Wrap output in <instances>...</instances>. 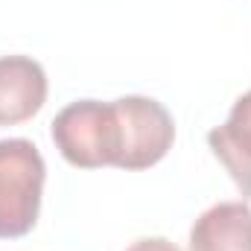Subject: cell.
<instances>
[{
	"label": "cell",
	"instance_id": "cell-3",
	"mask_svg": "<svg viewBox=\"0 0 251 251\" xmlns=\"http://www.w3.org/2000/svg\"><path fill=\"white\" fill-rule=\"evenodd\" d=\"M117 117H120V161L117 170H146L155 167L176 140L173 114L149 97H123L114 100Z\"/></svg>",
	"mask_w": 251,
	"mask_h": 251
},
{
	"label": "cell",
	"instance_id": "cell-4",
	"mask_svg": "<svg viewBox=\"0 0 251 251\" xmlns=\"http://www.w3.org/2000/svg\"><path fill=\"white\" fill-rule=\"evenodd\" d=\"M47 100V73L29 56L0 59V126L32 120Z\"/></svg>",
	"mask_w": 251,
	"mask_h": 251
},
{
	"label": "cell",
	"instance_id": "cell-7",
	"mask_svg": "<svg viewBox=\"0 0 251 251\" xmlns=\"http://www.w3.org/2000/svg\"><path fill=\"white\" fill-rule=\"evenodd\" d=\"M126 251H181L178 246H173L170 240H164V237H146V240H137V243H131Z\"/></svg>",
	"mask_w": 251,
	"mask_h": 251
},
{
	"label": "cell",
	"instance_id": "cell-6",
	"mask_svg": "<svg viewBox=\"0 0 251 251\" xmlns=\"http://www.w3.org/2000/svg\"><path fill=\"white\" fill-rule=\"evenodd\" d=\"M190 251H251V207L219 201L190 228Z\"/></svg>",
	"mask_w": 251,
	"mask_h": 251
},
{
	"label": "cell",
	"instance_id": "cell-5",
	"mask_svg": "<svg viewBox=\"0 0 251 251\" xmlns=\"http://www.w3.org/2000/svg\"><path fill=\"white\" fill-rule=\"evenodd\" d=\"M207 143H210L213 155L219 158V164L231 173V178L240 187L243 199H249L251 196V91L234 102L228 120L207 134Z\"/></svg>",
	"mask_w": 251,
	"mask_h": 251
},
{
	"label": "cell",
	"instance_id": "cell-1",
	"mask_svg": "<svg viewBox=\"0 0 251 251\" xmlns=\"http://www.w3.org/2000/svg\"><path fill=\"white\" fill-rule=\"evenodd\" d=\"M53 143L64 155V161L79 170L117 167L123 134L114 102H70L53 120Z\"/></svg>",
	"mask_w": 251,
	"mask_h": 251
},
{
	"label": "cell",
	"instance_id": "cell-2",
	"mask_svg": "<svg viewBox=\"0 0 251 251\" xmlns=\"http://www.w3.org/2000/svg\"><path fill=\"white\" fill-rule=\"evenodd\" d=\"M44 178L47 167L32 140H0V240H18L35 228Z\"/></svg>",
	"mask_w": 251,
	"mask_h": 251
}]
</instances>
